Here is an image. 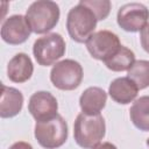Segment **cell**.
Returning <instances> with one entry per match:
<instances>
[{"mask_svg":"<svg viewBox=\"0 0 149 149\" xmlns=\"http://www.w3.org/2000/svg\"><path fill=\"white\" fill-rule=\"evenodd\" d=\"M1 100H0V116L3 119L17 115L23 106L22 93L10 86L1 85Z\"/></svg>","mask_w":149,"mask_h":149,"instance_id":"obj_14","label":"cell"},{"mask_svg":"<svg viewBox=\"0 0 149 149\" xmlns=\"http://www.w3.org/2000/svg\"><path fill=\"white\" fill-rule=\"evenodd\" d=\"M34 65L30 57L24 52L16 54L7 65V76L13 83H24L30 79Z\"/></svg>","mask_w":149,"mask_h":149,"instance_id":"obj_12","label":"cell"},{"mask_svg":"<svg viewBox=\"0 0 149 149\" xmlns=\"http://www.w3.org/2000/svg\"><path fill=\"white\" fill-rule=\"evenodd\" d=\"M106 133L105 119L101 114L88 115L79 113L73 125V137L76 143L84 149H93L100 144Z\"/></svg>","mask_w":149,"mask_h":149,"instance_id":"obj_1","label":"cell"},{"mask_svg":"<svg viewBox=\"0 0 149 149\" xmlns=\"http://www.w3.org/2000/svg\"><path fill=\"white\" fill-rule=\"evenodd\" d=\"M93 149H118L114 144H112L111 142H104V143H100L98 144L97 147H94Z\"/></svg>","mask_w":149,"mask_h":149,"instance_id":"obj_21","label":"cell"},{"mask_svg":"<svg viewBox=\"0 0 149 149\" xmlns=\"http://www.w3.org/2000/svg\"><path fill=\"white\" fill-rule=\"evenodd\" d=\"M140 41L143 50L149 54V23L140 31Z\"/></svg>","mask_w":149,"mask_h":149,"instance_id":"obj_19","label":"cell"},{"mask_svg":"<svg viewBox=\"0 0 149 149\" xmlns=\"http://www.w3.org/2000/svg\"><path fill=\"white\" fill-rule=\"evenodd\" d=\"M129 116L137 129L149 132V95L140 97L133 102L129 109Z\"/></svg>","mask_w":149,"mask_h":149,"instance_id":"obj_15","label":"cell"},{"mask_svg":"<svg viewBox=\"0 0 149 149\" xmlns=\"http://www.w3.org/2000/svg\"><path fill=\"white\" fill-rule=\"evenodd\" d=\"M107 93L97 86L87 87L79 98V106L83 113L88 115H97L106 106Z\"/></svg>","mask_w":149,"mask_h":149,"instance_id":"obj_13","label":"cell"},{"mask_svg":"<svg viewBox=\"0 0 149 149\" xmlns=\"http://www.w3.org/2000/svg\"><path fill=\"white\" fill-rule=\"evenodd\" d=\"M128 78L132 79L139 90H143L149 86V61L140 59L135 61L127 73Z\"/></svg>","mask_w":149,"mask_h":149,"instance_id":"obj_17","label":"cell"},{"mask_svg":"<svg viewBox=\"0 0 149 149\" xmlns=\"http://www.w3.org/2000/svg\"><path fill=\"white\" fill-rule=\"evenodd\" d=\"M97 17L93 12L78 2L74 7H72L66 17V29L70 37L77 43H86V41L94 34V29L97 27Z\"/></svg>","mask_w":149,"mask_h":149,"instance_id":"obj_3","label":"cell"},{"mask_svg":"<svg viewBox=\"0 0 149 149\" xmlns=\"http://www.w3.org/2000/svg\"><path fill=\"white\" fill-rule=\"evenodd\" d=\"M31 29L26 20V16L15 14L7 17L1 26V38L12 45L21 44L28 40Z\"/></svg>","mask_w":149,"mask_h":149,"instance_id":"obj_10","label":"cell"},{"mask_svg":"<svg viewBox=\"0 0 149 149\" xmlns=\"http://www.w3.org/2000/svg\"><path fill=\"white\" fill-rule=\"evenodd\" d=\"M34 135L41 147L45 149L59 148L68 140V123L62 115L57 114L50 120L36 122Z\"/></svg>","mask_w":149,"mask_h":149,"instance_id":"obj_4","label":"cell"},{"mask_svg":"<svg viewBox=\"0 0 149 149\" xmlns=\"http://www.w3.org/2000/svg\"><path fill=\"white\" fill-rule=\"evenodd\" d=\"M139 88L136 84L128 77H120L114 79L108 87L109 97L118 104L127 105L135 100Z\"/></svg>","mask_w":149,"mask_h":149,"instance_id":"obj_11","label":"cell"},{"mask_svg":"<svg viewBox=\"0 0 149 149\" xmlns=\"http://www.w3.org/2000/svg\"><path fill=\"white\" fill-rule=\"evenodd\" d=\"M147 146H148V147H149V137H148V139H147Z\"/></svg>","mask_w":149,"mask_h":149,"instance_id":"obj_22","label":"cell"},{"mask_svg":"<svg viewBox=\"0 0 149 149\" xmlns=\"http://www.w3.org/2000/svg\"><path fill=\"white\" fill-rule=\"evenodd\" d=\"M120 47L121 43L118 35L109 30H99L86 41V48L90 55L102 62L111 58Z\"/></svg>","mask_w":149,"mask_h":149,"instance_id":"obj_8","label":"cell"},{"mask_svg":"<svg viewBox=\"0 0 149 149\" xmlns=\"http://www.w3.org/2000/svg\"><path fill=\"white\" fill-rule=\"evenodd\" d=\"M9 149H34V148L31 147V144H29V143H27V142L19 141V142L13 143V144L9 147Z\"/></svg>","mask_w":149,"mask_h":149,"instance_id":"obj_20","label":"cell"},{"mask_svg":"<svg viewBox=\"0 0 149 149\" xmlns=\"http://www.w3.org/2000/svg\"><path fill=\"white\" fill-rule=\"evenodd\" d=\"M149 9L140 2H130L120 7L116 14L118 24L128 33L141 31L148 23Z\"/></svg>","mask_w":149,"mask_h":149,"instance_id":"obj_7","label":"cell"},{"mask_svg":"<svg viewBox=\"0 0 149 149\" xmlns=\"http://www.w3.org/2000/svg\"><path fill=\"white\" fill-rule=\"evenodd\" d=\"M104 63L106 68L112 71L115 72H121L126 70L128 71L132 68V65L135 63V55L130 49L121 45L119 50Z\"/></svg>","mask_w":149,"mask_h":149,"instance_id":"obj_16","label":"cell"},{"mask_svg":"<svg viewBox=\"0 0 149 149\" xmlns=\"http://www.w3.org/2000/svg\"><path fill=\"white\" fill-rule=\"evenodd\" d=\"M80 3L88 7L95 15L98 21L105 20L111 12V1L109 0H80Z\"/></svg>","mask_w":149,"mask_h":149,"instance_id":"obj_18","label":"cell"},{"mask_svg":"<svg viewBox=\"0 0 149 149\" xmlns=\"http://www.w3.org/2000/svg\"><path fill=\"white\" fill-rule=\"evenodd\" d=\"M59 15V7L56 2L50 0H37L28 7L26 20L33 33L45 34L56 27Z\"/></svg>","mask_w":149,"mask_h":149,"instance_id":"obj_2","label":"cell"},{"mask_svg":"<svg viewBox=\"0 0 149 149\" xmlns=\"http://www.w3.org/2000/svg\"><path fill=\"white\" fill-rule=\"evenodd\" d=\"M33 54L36 62L42 66L56 63L65 54V41L62 35L50 33L38 37L33 45Z\"/></svg>","mask_w":149,"mask_h":149,"instance_id":"obj_6","label":"cell"},{"mask_svg":"<svg viewBox=\"0 0 149 149\" xmlns=\"http://www.w3.org/2000/svg\"><path fill=\"white\" fill-rule=\"evenodd\" d=\"M58 102L56 98L47 91H37L30 98L28 102V111L36 122L50 120L57 115Z\"/></svg>","mask_w":149,"mask_h":149,"instance_id":"obj_9","label":"cell"},{"mask_svg":"<svg viewBox=\"0 0 149 149\" xmlns=\"http://www.w3.org/2000/svg\"><path fill=\"white\" fill-rule=\"evenodd\" d=\"M83 76V66L73 59L57 62L50 71L51 83L56 88L62 91H72L77 88L81 84Z\"/></svg>","mask_w":149,"mask_h":149,"instance_id":"obj_5","label":"cell"}]
</instances>
